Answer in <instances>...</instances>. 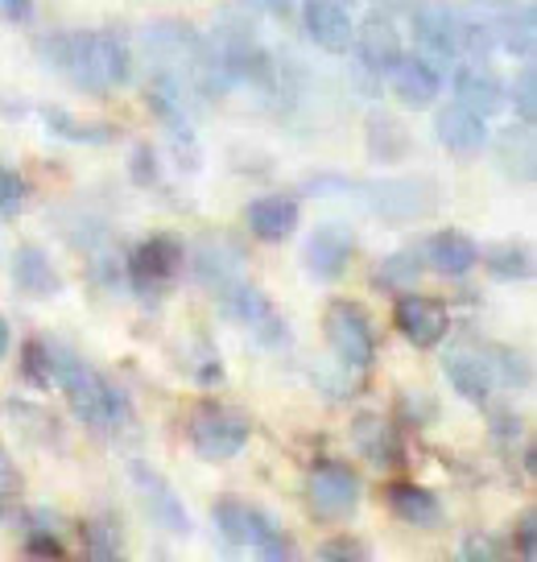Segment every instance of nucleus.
<instances>
[{
    "label": "nucleus",
    "instance_id": "nucleus-1",
    "mask_svg": "<svg viewBox=\"0 0 537 562\" xmlns=\"http://www.w3.org/2000/svg\"><path fill=\"white\" fill-rule=\"evenodd\" d=\"M54 351V385L63 389L67 405L75 409V418L108 430V435H121L133 430V402L116 381L100 376L96 369H87L83 360L63 344H51Z\"/></svg>",
    "mask_w": 537,
    "mask_h": 562
},
{
    "label": "nucleus",
    "instance_id": "nucleus-2",
    "mask_svg": "<svg viewBox=\"0 0 537 562\" xmlns=\"http://www.w3.org/2000/svg\"><path fill=\"white\" fill-rule=\"evenodd\" d=\"M306 191L314 194H356L377 220L384 224H410V220H426L438 211L443 194L430 178H393V182H327V178H311Z\"/></svg>",
    "mask_w": 537,
    "mask_h": 562
},
{
    "label": "nucleus",
    "instance_id": "nucleus-3",
    "mask_svg": "<svg viewBox=\"0 0 537 562\" xmlns=\"http://www.w3.org/2000/svg\"><path fill=\"white\" fill-rule=\"evenodd\" d=\"M37 58L58 70L70 88L104 95V75L96 63V30H54L37 37Z\"/></svg>",
    "mask_w": 537,
    "mask_h": 562
},
{
    "label": "nucleus",
    "instance_id": "nucleus-4",
    "mask_svg": "<svg viewBox=\"0 0 537 562\" xmlns=\"http://www.w3.org/2000/svg\"><path fill=\"white\" fill-rule=\"evenodd\" d=\"M248 435H253V422L244 418L240 409H220V405H208L191 418V447L199 459L208 463H227L236 459L248 447Z\"/></svg>",
    "mask_w": 537,
    "mask_h": 562
},
{
    "label": "nucleus",
    "instance_id": "nucleus-5",
    "mask_svg": "<svg viewBox=\"0 0 537 562\" xmlns=\"http://www.w3.org/2000/svg\"><path fill=\"white\" fill-rule=\"evenodd\" d=\"M224 306L232 311V318L257 335L269 351L290 348V327H286V315H281L278 306H273V299H269L260 285H253L248 278H240L232 290H227Z\"/></svg>",
    "mask_w": 537,
    "mask_h": 562
},
{
    "label": "nucleus",
    "instance_id": "nucleus-6",
    "mask_svg": "<svg viewBox=\"0 0 537 562\" xmlns=\"http://www.w3.org/2000/svg\"><path fill=\"white\" fill-rule=\"evenodd\" d=\"M327 344L339 356V364L351 372L372 369V360H377V335H372V323L356 302H331L327 306Z\"/></svg>",
    "mask_w": 537,
    "mask_h": 562
},
{
    "label": "nucleus",
    "instance_id": "nucleus-7",
    "mask_svg": "<svg viewBox=\"0 0 537 562\" xmlns=\"http://www.w3.org/2000/svg\"><path fill=\"white\" fill-rule=\"evenodd\" d=\"M306 496H311L314 517L323 521H347L351 513L360 509V475L351 472L339 459H323L311 468L306 480Z\"/></svg>",
    "mask_w": 537,
    "mask_h": 562
},
{
    "label": "nucleus",
    "instance_id": "nucleus-8",
    "mask_svg": "<svg viewBox=\"0 0 537 562\" xmlns=\"http://www.w3.org/2000/svg\"><path fill=\"white\" fill-rule=\"evenodd\" d=\"M182 265H187L182 240H174V236H149V240H141V245L128 252L124 278H128V285L141 290V294H154V290H166V285L182 273Z\"/></svg>",
    "mask_w": 537,
    "mask_h": 562
},
{
    "label": "nucleus",
    "instance_id": "nucleus-9",
    "mask_svg": "<svg viewBox=\"0 0 537 562\" xmlns=\"http://www.w3.org/2000/svg\"><path fill=\"white\" fill-rule=\"evenodd\" d=\"M128 480H133V488H137L141 505H145L154 526H161L166 533H191V513H187L182 496L174 492V484L157 468L133 459L128 463Z\"/></svg>",
    "mask_w": 537,
    "mask_h": 562
},
{
    "label": "nucleus",
    "instance_id": "nucleus-10",
    "mask_svg": "<svg viewBox=\"0 0 537 562\" xmlns=\"http://www.w3.org/2000/svg\"><path fill=\"white\" fill-rule=\"evenodd\" d=\"M393 323L398 331L405 335V344L414 348H438L447 339V327H451V315L438 299H426V294H401L398 311H393Z\"/></svg>",
    "mask_w": 537,
    "mask_h": 562
},
{
    "label": "nucleus",
    "instance_id": "nucleus-11",
    "mask_svg": "<svg viewBox=\"0 0 537 562\" xmlns=\"http://www.w3.org/2000/svg\"><path fill=\"white\" fill-rule=\"evenodd\" d=\"M414 37L417 46L430 54L434 63H455L459 58V18L447 0H422L414 4Z\"/></svg>",
    "mask_w": 537,
    "mask_h": 562
},
{
    "label": "nucleus",
    "instance_id": "nucleus-12",
    "mask_svg": "<svg viewBox=\"0 0 537 562\" xmlns=\"http://www.w3.org/2000/svg\"><path fill=\"white\" fill-rule=\"evenodd\" d=\"M351 257H356V236L347 228H339V224H323V228L306 240V252H302L311 278H318V281H339L347 273Z\"/></svg>",
    "mask_w": 537,
    "mask_h": 562
},
{
    "label": "nucleus",
    "instance_id": "nucleus-13",
    "mask_svg": "<svg viewBox=\"0 0 537 562\" xmlns=\"http://www.w3.org/2000/svg\"><path fill=\"white\" fill-rule=\"evenodd\" d=\"M356 58H360V67L372 70V75H389L393 63H398L401 54V34L398 25L389 21V13H372V18L360 21V30H356Z\"/></svg>",
    "mask_w": 537,
    "mask_h": 562
},
{
    "label": "nucleus",
    "instance_id": "nucleus-14",
    "mask_svg": "<svg viewBox=\"0 0 537 562\" xmlns=\"http://www.w3.org/2000/svg\"><path fill=\"white\" fill-rule=\"evenodd\" d=\"M389 79H393V95L405 108H414V112L430 108L438 100V91H443V75L422 54H401L398 63H393V70H389Z\"/></svg>",
    "mask_w": 537,
    "mask_h": 562
},
{
    "label": "nucleus",
    "instance_id": "nucleus-15",
    "mask_svg": "<svg viewBox=\"0 0 537 562\" xmlns=\"http://www.w3.org/2000/svg\"><path fill=\"white\" fill-rule=\"evenodd\" d=\"M455 104L471 108L476 116H496L504 108V79L484 63H468V67H455Z\"/></svg>",
    "mask_w": 537,
    "mask_h": 562
},
{
    "label": "nucleus",
    "instance_id": "nucleus-16",
    "mask_svg": "<svg viewBox=\"0 0 537 562\" xmlns=\"http://www.w3.org/2000/svg\"><path fill=\"white\" fill-rule=\"evenodd\" d=\"M244 220H248V228H253L257 240H265V245H286L298 232L302 211H298V203L286 199V194H260V199H253V203L244 207Z\"/></svg>",
    "mask_w": 537,
    "mask_h": 562
},
{
    "label": "nucleus",
    "instance_id": "nucleus-17",
    "mask_svg": "<svg viewBox=\"0 0 537 562\" xmlns=\"http://www.w3.org/2000/svg\"><path fill=\"white\" fill-rule=\"evenodd\" d=\"M434 133H438V140H443L451 154H459V158H476V154H484V145H488V121L476 116V112L463 104L438 108Z\"/></svg>",
    "mask_w": 537,
    "mask_h": 562
},
{
    "label": "nucleus",
    "instance_id": "nucleus-18",
    "mask_svg": "<svg viewBox=\"0 0 537 562\" xmlns=\"http://www.w3.org/2000/svg\"><path fill=\"white\" fill-rule=\"evenodd\" d=\"M302 21H306V34L318 50H331V54H347L351 50V18H347V9L339 0H306L302 4Z\"/></svg>",
    "mask_w": 537,
    "mask_h": 562
},
{
    "label": "nucleus",
    "instance_id": "nucleus-19",
    "mask_svg": "<svg viewBox=\"0 0 537 562\" xmlns=\"http://www.w3.org/2000/svg\"><path fill=\"white\" fill-rule=\"evenodd\" d=\"M443 372H447V381L451 389L471 405H488L492 402V389H496V376H492V364H488L484 351H451L447 360H443Z\"/></svg>",
    "mask_w": 537,
    "mask_h": 562
},
{
    "label": "nucleus",
    "instance_id": "nucleus-20",
    "mask_svg": "<svg viewBox=\"0 0 537 562\" xmlns=\"http://www.w3.org/2000/svg\"><path fill=\"white\" fill-rule=\"evenodd\" d=\"M426 261H430L438 273H447V278H468L471 269L480 265V245L471 240L468 232L443 228L426 240Z\"/></svg>",
    "mask_w": 537,
    "mask_h": 562
},
{
    "label": "nucleus",
    "instance_id": "nucleus-21",
    "mask_svg": "<svg viewBox=\"0 0 537 562\" xmlns=\"http://www.w3.org/2000/svg\"><path fill=\"white\" fill-rule=\"evenodd\" d=\"M191 261H194V273H199V281L208 285L211 294H220V299H224L227 290L244 278L240 252H236L232 245H224V240H208V245H199Z\"/></svg>",
    "mask_w": 537,
    "mask_h": 562
},
{
    "label": "nucleus",
    "instance_id": "nucleus-22",
    "mask_svg": "<svg viewBox=\"0 0 537 562\" xmlns=\"http://www.w3.org/2000/svg\"><path fill=\"white\" fill-rule=\"evenodd\" d=\"M365 145H368V158L377 161V166H398V161L410 158L414 137H410V128H405L398 116L372 112L365 121Z\"/></svg>",
    "mask_w": 537,
    "mask_h": 562
},
{
    "label": "nucleus",
    "instance_id": "nucleus-23",
    "mask_svg": "<svg viewBox=\"0 0 537 562\" xmlns=\"http://www.w3.org/2000/svg\"><path fill=\"white\" fill-rule=\"evenodd\" d=\"M13 281H18L21 294H30V299H54V294L63 290L58 269H54V261L46 257V248H37V245H21L18 252H13Z\"/></svg>",
    "mask_w": 537,
    "mask_h": 562
},
{
    "label": "nucleus",
    "instance_id": "nucleus-24",
    "mask_svg": "<svg viewBox=\"0 0 537 562\" xmlns=\"http://www.w3.org/2000/svg\"><path fill=\"white\" fill-rule=\"evenodd\" d=\"M389 509L414 529L443 526V501L430 488H422V484H393L389 488Z\"/></svg>",
    "mask_w": 537,
    "mask_h": 562
},
{
    "label": "nucleus",
    "instance_id": "nucleus-25",
    "mask_svg": "<svg viewBox=\"0 0 537 562\" xmlns=\"http://www.w3.org/2000/svg\"><path fill=\"white\" fill-rule=\"evenodd\" d=\"M244 550H253L257 559L281 562L294 559V538L269 517L265 509H253L248 505V521H244Z\"/></svg>",
    "mask_w": 537,
    "mask_h": 562
},
{
    "label": "nucleus",
    "instance_id": "nucleus-26",
    "mask_svg": "<svg viewBox=\"0 0 537 562\" xmlns=\"http://www.w3.org/2000/svg\"><path fill=\"white\" fill-rule=\"evenodd\" d=\"M492 34H496V46H504L508 54H517V58H534V46H537V25H534V9L529 4H504L501 18H492Z\"/></svg>",
    "mask_w": 537,
    "mask_h": 562
},
{
    "label": "nucleus",
    "instance_id": "nucleus-27",
    "mask_svg": "<svg viewBox=\"0 0 537 562\" xmlns=\"http://www.w3.org/2000/svg\"><path fill=\"white\" fill-rule=\"evenodd\" d=\"M96 63L104 75V88H128L133 83V50L121 30H96Z\"/></svg>",
    "mask_w": 537,
    "mask_h": 562
},
{
    "label": "nucleus",
    "instance_id": "nucleus-28",
    "mask_svg": "<svg viewBox=\"0 0 537 562\" xmlns=\"http://www.w3.org/2000/svg\"><path fill=\"white\" fill-rule=\"evenodd\" d=\"M351 435H356V442L365 447V456L377 463V468H393L401 459V451H398V439H393V430L384 426L377 414H365V418L351 426Z\"/></svg>",
    "mask_w": 537,
    "mask_h": 562
},
{
    "label": "nucleus",
    "instance_id": "nucleus-29",
    "mask_svg": "<svg viewBox=\"0 0 537 562\" xmlns=\"http://www.w3.org/2000/svg\"><path fill=\"white\" fill-rule=\"evenodd\" d=\"M42 124L51 128L54 137L75 140V145H108V140L116 137L108 124H87V121H79V116L63 112V108H42Z\"/></svg>",
    "mask_w": 537,
    "mask_h": 562
},
{
    "label": "nucleus",
    "instance_id": "nucleus-30",
    "mask_svg": "<svg viewBox=\"0 0 537 562\" xmlns=\"http://www.w3.org/2000/svg\"><path fill=\"white\" fill-rule=\"evenodd\" d=\"M455 18H459V54H468L471 63H488L492 50H496L492 18H476V13H463V9H455Z\"/></svg>",
    "mask_w": 537,
    "mask_h": 562
},
{
    "label": "nucleus",
    "instance_id": "nucleus-31",
    "mask_svg": "<svg viewBox=\"0 0 537 562\" xmlns=\"http://www.w3.org/2000/svg\"><path fill=\"white\" fill-rule=\"evenodd\" d=\"M496 158H501V170L513 182H529L534 178V140H529V133L525 128H508L501 137V149H496Z\"/></svg>",
    "mask_w": 537,
    "mask_h": 562
},
{
    "label": "nucleus",
    "instance_id": "nucleus-32",
    "mask_svg": "<svg viewBox=\"0 0 537 562\" xmlns=\"http://www.w3.org/2000/svg\"><path fill=\"white\" fill-rule=\"evenodd\" d=\"M488 364H492V376H496V385H508V389H529L534 385V369H529V356L517 348H488Z\"/></svg>",
    "mask_w": 537,
    "mask_h": 562
},
{
    "label": "nucleus",
    "instance_id": "nucleus-33",
    "mask_svg": "<svg viewBox=\"0 0 537 562\" xmlns=\"http://www.w3.org/2000/svg\"><path fill=\"white\" fill-rule=\"evenodd\" d=\"M422 281V252L417 248H398V252H389L377 269V285L381 290H410Z\"/></svg>",
    "mask_w": 537,
    "mask_h": 562
},
{
    "label": "nucleus",
    "instance_id": "nucleus-34",
    "mask_svg": "<svg viewBox=\"0 0 537 562\" xmlns=\"http://www.w3.org/2000/svg\"><path fill=\"white\" fill-rule=\"evenodd\" d=\"M83 554L100 562L121 559L124 554L121 529L112 526V517H91V521H83Z\"/></svg>",
    "mask_w": 537,
    "mask_h": 562
},
{
    "label": "nucleus",
    "instance_id": "nucleus-35",
    "mask_svg": "<svg viewBox=\"0 0 537 562\" xmlns=\"http://www.w3.org/2000/svg\"><path fill=\"white\" fill-rule=\"evenodd\" d=\"M484 257V269L496 281H525L529 278V248L525 245H496L480 252Z\"/></svg>",
    "mask_w": 537,
    "mask_h": 562
},
{
    "label": "nucleus",
    "instance_id": "nucleus-36",
    "mask_svg": "<svg viewBox=\"0 0 537 562\" xmlns=\"http://www.w3.org/2000/svg\"><path fill=\"white\" fill-rule=\"evenodd\" d=\"M21 372L34 389H51L54 385V351L46 339H34L25 344V356H21Z\"/></svg>",
    "mask_w": 537,
    "mask_h": 562
},
{
    "label": "nucleus",
    "instance_id": "nucleus-37",
    "mask_svg": "<svg viewBox=\"0 0 537 562\" xmlns=\"http://www.w3.org/2000/svg\"><path fill=\"white\" fill-rule=\"evenodd\" d=\"M244 521H248V505L244 501H236V496L215 501V526L224 533V542L236 546V550H244Z\"/></svg>",
    "mask_w": 537,
    "mask_h": 562
},
{
    "label": "nucleus",
    "instance_id": "nucleus-38",
    "mask_svg": "<svg viewBox=\"0 0 537 562\" xmlns=\"http://www.w3.org/2000/svg\"><path fill=\"white\" fill-rule=\"evenodd\" d=\"M128 175H133V182L137 187H145V191H154L157 182H161V166H157V154L154 145H133V154H128Z\"/></svg>",
    "mask_w": 537,
    "mask_h": 562
},
{
    "label": "nucleus",
    "instance_id": "nucleus-39",
    "mask_svg": "<svg viewBox=\"0 0 537 562\" xmlns=\"http://www.w3.org/2000/svg\"><path fill=\"white\" fill-rule=\"evenodd\" d=\"M513 112L521 116V124L529 128L534 124V116H537V79H534V67H525L517 75V83H513Z\"/></svg>",
    "mask_w": 537,
    "mask_h": 562
},
{
    "label": "nucleus",
    "instance_id": "nucleus-40",
    "mask_svg": "<svg viewBox=\"0 0 537 562\" xmlns=\"http://www.w3.org/2000/svg\"><path fill=\"white\" fill-rule=\"evenodd\" d=\"M21 203H25V178L18 170H9V166H0V215L4 220L18 215Z\"/></svg>",
    "mask_w": 537,
    "mask_h": 562
},
{
    "label": "nucleus",
    "instance_id": "nucleus-41",
    "mask_svg": "<svg viewBox=\"0 0 537 562\" xmlns=\"http://www.w3.org/2000/svg\"><path fill=\"white\" fill-rule=\"evenodd\" d=\"M25 554H34V559H63V542L54 533H46V529H30Z\"/></svg>",
    "mask_w": 537,
    "mask_h": 562
},
{
    "label": "nucleus",
    "instance_id": "nucleus-42",
    "mask_svg": "<svg viewBox=\"0 0 537 562\" xmlns=\"http://www.w3.org/2000/svg\"><path fill=\"white\" fill-rule=\"evenodd\" d=\"M21 492V472H18V463L9 459V451L0 447V501H13Z\"/></svg>",
    "mask_w": 537,
    "mask_h": 562
},
{
    "label": "nucleus",
    "instance_id": "nucleus-43",
    "mask_svg": "<svg viewBox=\"0 0 537 562\" xmlns=\"http://www.w3.org/2000/svg\"><path fill=\"white\" fill-rule=\"evenodd\" d=\"M488 418H492V430L504 435V439H517L521 435V418L508 409V405H492V414H488Z\"/></svg>",
    "mask_w": 537,
    "mask_h": 562
},
{
    "label": "nucleus",
    "instance_id": "nucleus-44",
    "mask_svg": "<svg viewBox=\"0 0 537 562\" xmlns=\"http://www.w3.org/2000/svg\"><path fill=\"white\" fill-rule=\"evenodd\" d=\"M0 18L18 21V25L34 21V0H0Z\"/></svg>",
    "mask_w": 537,
    "mask_h": 562
},
{
    "label": "nucleus",
    "instance_id": "nucleus-45",
    "mask_svg": "<svg viewBox=\"0 0 537 562\" xmlns=\"http://www.w3.org/2000/svg\"><path fill=\"white\" fill-rule=\"evenodd\" d=\"M318 559H368V550H360V542H331L318 550Z\"/></svg>",
    "mask_w": 537,
    "mask_h": 562
},
{
    "label": "nucleus",
    "instance_id": "nucleus-46",
    "mask_svg": "<svg viewBox=\"0 0 537 562\" xmlns=\"http://www.w3.org/2000/svg\"><path fill=\"white\" fill-rule=\"evenodd\" d=\"M463 559H501V550L492 538H468L463 542Z\"/></svg>",
    "mask_w": 537,
    "mask_h": 562
},
{
    "label": "nucleus",
    "instance_id": "nucleus-47",
    "mask_svg": "<svg viewBox=\"0 0 537 562\" xmlns=\"http://www.w3.org/2000/svg\"><path fill=\"white\" fill-rule=\"evenodd\" d=\"M534 526H537L534 513H525V517H521V538H517V542H521V554H525V559H534V554H537V533H534Z\"/></svg>",
    "mask_w": 537,
    "mask_h": 562
},
{
    "label": "nucleus",
    "instance_id": "nucleus-48",
    "mask_svg": "<svg viewBox=\"0 0 537 562\" xmlns=\"http://www.w3.org/2000/svg\"><path fill=\"white\" fill-rule=\"evenodd\" d=\"M253 4H257V9H265V13H278V18H286L294 0H253Z\"/></svg>",
    "mask_w": 537,
    "mask_h": 562
},
{
    "label": "nucleus",
    "instance_id": "nucleus-49",
    "mask_svg": "<svg viewBox=\"0 0 537 562\" xmlns=\"http://www.w3.org/2000/svg\"><path fill=\"white\" fill-rule=\"evenodd\" d=\"M9 348H13V331H9V323H4V315H0V360L9 356Z\"/></svg>",
    "mask_w": 537,
    "mask_h": 562
},
{
    "label": "nucleus",
    "instance_id": "nucleus-50",
    "mask_svg": "<svg viewBox=\"0 0 537 562\" xmlns=\"http://www.w3.org/2000/svg\"><path fill=\"white\" fill-rule=\"evenodd\" d=\"M476 4H484V9H504V4H513V0H476Z\"/></svg>",
    "mask_w": 537,
    "mask_h": 562
}]
</instances>
